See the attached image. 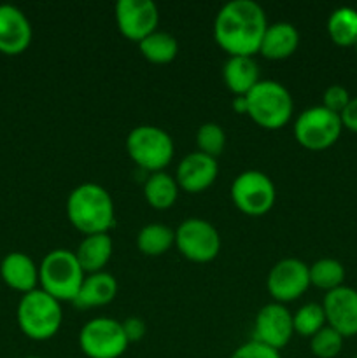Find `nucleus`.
Here are the masks:
<instances>
[{
	"label": "nucleus",
	"mask_w": 357,
	"mask_h": 358,
	"mask_svg": "<svg viewBox=\"0 0 357 358\" xmlns=\"http://www.w3.org/2000/svg\"><path fill=\"white\" fill-rule=\"evenodd\" d=\"M293 324L294 334H300L303 338H312L321 329L326 327L324 308H322V304L317 303H307L296 313H293Z\"/></svg>",
	"instance_id": "obj_27"
},
{
	"label": "nucleus",
	"mask_w": 357,
	"mask_h": 358,
	"mask_svg": "<svg viewBox=\"0 0 357 358\" xmlns=\"http://www.w3.org/2000/svg\"><path fill=\"white\" fill-rule=\"evenodd\" d=\"M340 119H342L343 128L357 133V96L352 98V100L349 101V105L345 107V110L340 114Z\"/></svg>",
	"instance_id": "obj_33"
},
{
	"label": "nucleus",
	"mask_w": 357,
	"mask_h": 358,
	"mask_svg": "<svg viewBox=\"0 0 357 358\" xmlns=\"http://www.w3.org/2000/svg\"><path fill=\"white\" fill-rule=\"evenodd\" d=\"M343 336L326 325L324 329L310 338V350L317 358H335L343 348Z\"/></svg>",
	"instance_id": "obj_29"
},
{
	"label": "nucleus",
	"mask_w": 357,
	"mask_h": 358,
	"mask_svg": "<svg viewBox=\"0 0 357 358\" xmlns=\"http://www.w3.org/2000/svg\"><path fill=\"white\" fill-rule=\"evenodd\" d=\"M310 287V269L301 259L286 257L275 262L266 278V289L273 303H290L303 296Z\"/></svg>",
	"instance_id": "obj_11"
},
{
	"label": "nucleus",
	"mask_w": 357,
	"mask_h": 358,
	"mask_svg": "<svg viewBox=\"0 0 357 358\" xmlns=\"http://www.w3.org/2000/svg\"><path fill=\"white\" fill-rule=\"evenodd\" d=\"M231 199L241 213L261 217L273 208L276 187L272 178L259 170L241 171L231 184Z\"/></svg>",
	"instance_id": "obj_9"
},
{
	"label": "nucleus",
	"mask_w": 357,
	"mask_h": 358,
	"mask_svg": "<svg viewBox=\"0 0 357 358\" xmlns=\"http://www.w3.org/2000/svg\"><path fill=\"white\" fill-rule=\"evenodd\" d=\"M196 145L200 152L210 157H219L226 147V133L217 122H203L196 131Z\"/></svg>",
	"instance_id": "obj_28"
},
{
	"label": "nucleus",
	"mask_w": 357,
	"mask_h": 358,
	"mask_svg": "<svg viewBox=\"0 0 357 358\" xmlns=\"http://www.w3.org/2000/svg\"><path fill=\"white\" fill-rule=\"evenodd\" d=\"M342 119L322 105L307 108L294 121V138L308 150H324L338 142Z\"/></svg>",
	"instance_id": "obj_7"
},
{
	"label": "nucleus",
	"mask_w": 357,
	"mask_h": 358,
	"mask_svg": "<svg viewBox=\"0 0 357 358\" xmlns=\"http://www.w3.org/2000/svg\"><path fill=\"white\" fill-rule=\"evenodd\" d=\"M16 318L21 332L27 338L34 341H48L55 338L62 327V303L44 290L35 289L21 296Z\"/></svg>",
	"instance_id": "obj_4"
},
{
	"label": "nucleus",
	"mask_w": 357,
	"mask_h": 358,
	"mask_svg": "<svg viewBox=\"0 0 357 358\" xmlns=\"http://www.w3.org/2000/svg\"><path fill=\"white\" fill-rule=\"evenodd\" d=\"M354 49H356V51H357V44H356V45H354Z\"/></svg>",
	"instance_id": "obj_36"
},
{
	"label": "nucleus",
	"mask_w": 357,
	"mask_h": 358,
	"mask_svg": "<svg viewBox=\"0 0 357 358\" xmlns=\"http://www.w3.org/2000/svg\"><path fill=\"white\" fill-rule=\"evenodd\" d=\"M139 49L144 58L156 65H167L178 55V41L168 31L156 30L139 42Z\"/></svg>",
	"instance_id": "obj_23"
},
{
	"label": "nucleus",
	"mask_w": 357,
	"mask_h": 358,
	"mask_svg": "<svg viewBox=\"0 0 357 358\" xmlns=\"http://www.w3.org/2000/svg\"><path fill=\"white\" fill-rule=\"evenodd\" d=\"M115 294H118V280L111 273H91L86 275L72 304L79 310L105 306L114 301Z\"/></svg>",
	"instance_id": "obj_18"
},
{
	"label": "nucleus",
	"mask_w": 357,
	"mask_h": 358,
	"mask_svg": "<svg viewBox=\"0 0 357 358\" xmlns=\"http://www.w3.org/2000/svg\"><path fill=\"white\" fill-rule=\"evenodd\" d=\"M308 269H310V285L326 290V292L338 289L345 282V268L336 259H318L314 264L308 266Z\"/></svg>",
	"instance_id": "obj_26"
},
{
	"label": "nucleus",
	"mask_w": 357,
	"mask_h": 358,
	"mask_svg": "<svg viewBox=\"0 0 357 358\" xmlns=\"http://www.w3.org/2000/svg\"><path fill=\"white\" fill-rule=\"evenodd\" d=\"M354 358H357V355H356V357H354Z\"/></svg>",
	"instance_id": "obj_37"
},
{
	"label": "nucleus",
	"mask_w": 357,
	"mask_h": 358,
	"mask_svg": "<svg viewBox=\"0 0 357 358\" xmlns=\"http://www.w3.org/2000/svg\"><path fill=\"white\" fill-rule=\"evenodd\" d=\"M300 44V31L293 23L279 21L272 23L262 35L259 52L266 59H286L293 55Z\"/></svg>",
	"instance_id": "obj_19"
},
{
	"label": "nucleus",
	"mask_w": 357,
	"mask_h": 358,
	"mask_svg": "<svg viewBox=\"0 0 357 358\" xmlns=\"http://www.w3.org/2000/svg\"><path fill=\"white\" fill-rule=\"evenodd\" d=\"M219 175V163L216 157H210L206 154L189 152L181 159L175 173L178 187L188 192H202L209 189L216 182Z\"/></svg>",
	"instance_id": "obj_15"
},
{
	"label": "nucleus",
	"mask_w": 357,
	"mask_h": 358,
	"mask_svg": "<svg viewBox=\"0 0 357 358\" xmlns=\"http://www.w3.org/2000/svg\"><path fill=\"white\" fill-rule=\"evenodd\" d=\"M0 276L13 290L28 294L38 285V266L23 252H10L0 262Z\"/></svg>",
	"instance_id": "obj_17"
},
{
	"label": "nucleus",
	"mask_w": 357,
	"mask_h": 358,
	"mask_svg": "<svg viewBox=\"0 0 357 358\" xmlns=\"http://www.w3.org/2000/svg\"><path fill=\"white\" fill-rule=\"evenodd\" d=\"M230 358H282V355H280V352H276V350L251 339V341L238 346Z\"/></svg>",
	"instance_id": "obj_31"
},
{
	"label": "nucleus",
	"mask_w": 357,
	"mask_h": 358,
	"mask_svg": "<svg viewBox=\"0 0 357 358\" xmlns=\"http://www.w3.org/2000/svg\"><path fill=\"white\" fill-rule=\"evenodd\" d=\"M174 140L163 128L140 124L126 136V152L133 163L149 173L163 171L174 157Z\"/></svg>",
	"instance_id": "obj_6"
},
{
	"label": "nucleus",
	"mask_w": 357,
	"mask_h": 358,
	"mask_svg": "<svg viewBox=\"0 0 357 358\" xmlns=\"http://www.w3.org/2000/svg\"><path fill=\"white\" fill-rule=\"evenodd\" d=\"M326 324L343 338L357 336V290L352 287H338V289L326 292L324 301Z\"/></svg>",
	"instance_id": "obj_14"
},
{
	"label": "nucleus",
	"mask_w": 357,
	"mask_h": 358,
	"mask_svg": "<svg viewBox=\"0 0 357 358\" xmlns=\"http://www.w3.org/2000/svg\"><path fill=\"white\" fill-rule=\"evenodd\" d=\"M115 24L122 37L140 42L158 30L160 10L153 0H118Z\"/></svg>",
	"instance_id": "obj_12"
},
{
	"label": "nucleus",
	"mask_w": 357,
	"mask_h": 358,
	"mask_svg": "<svg viewBox=\"0 0 357 358\" xmlns=\"http://www.w3.org/2000/svg\"><path fill=\"white\" fill-rule=\"evenodd\" d=\"M175 245V231L160 222L144 226L136 234V247L147 257H160Z\"/></svg>",
	"instance_id": "obj_24"
},
{
	"label": "nucleus",
	"mask_w": 357,
	"mask_h": 358,
	"mask_svg": "<svg viewBox=\"0 0 357 358\" xmlns=\"http://www.w3.org/2000/svg\"><path fill=\"white\" fill-rule=\"evenodd\" d=\"M247 114L265 129H280L290 121L294 101L289 90L279 80L261 79L245 94Z\"/></svg>",
	"instance_id": "obj_5"
},
{
	"label": "nucleus",
	"mask_w": 357,
	"mask_h": 358,
	"mask_svg": "<svg viewBox=\"0 0 357 358\" xmlns=\"http://www.w3.org/2000/svg\"><path fill=\"white\" fill-rule=\"evenodd\" d=\"M268 28L265 9L254 0H231L214 20V38L230 56H254Z\"/></svg>",
	"instance_id": "obj_1"
},
{
	"label": "nucleus",
	"mask_w": 357,
	"mask_h": 358,
	"mask_svg": "<svg viewBox=\"0 0 357 358\" xmlns=\"http://www.w3.org/2000/svg\"><path fill=\"white\" fill-rule=\"evenodd\" d=\"M66 217L84 236L108 233L115 222V208L111 192L94 182L77 185L66 198Z\"/></svg>",
	"instance_id": "obj_2"
},
{
	"label": "nucleus",
	"mask_w": 357,
	"mask_h": 358,
	"mask_svg": "<svg viewBox=\"0 0 357 358\" xmlns=\"http://www.w3.org/2000/svg\"><path fill=\"white\" fill-rule=\"evenodd\" d=\"M79 346L88 358H119L128 350L130 341L122 324L115 318L97 317L83 325Z\"/></svg>",
	"instance_id": "obj_8"
},
{
	"label": "nucleus",
	"mask_w": 357,
	"mask_h": 358,
	"mask_svg": "<svg viewBox=\"0 0 357 358\" xmlns=\"http://www.w3.org/2000/svg\"><path fill=\"white\" fill-rule=\"evenodd\" d=\"M254 341L270 348L280 350L289 345L294 336L293 313L280 303H270L258 311L254 320Z\"/></svg>",
	"instance_id": "obj_13"
},
{
	"label": "nucleus",
	"mask_w": 357,
	"mask_h": 358,
	"mask_svg": "<svg viewBox=\"0 0 357 358\" xmlns=\"http://www.w3.org/2000/svg\"><path fill=\"white\" fill-rule=\"evenodd\" d=\"M27 358H41V357H27Z\"/></svg>",
	"instance_id": "obj_35"
},
{
	"label": "nucleus",
	"mask_w": 357,
	"mask_h": 358,
	"mask_svg": "<svg viewBox=\"0 0 357 358\" xmlns=\"http://www.w3.org/2000/svg\"><path fill=\"white\" fill-rule=\"evenodd\" d=\"M146 201L156 210H168L175 205L178 198V184L172 175L156 171L147 177L144 184Z\"/></svg>",
	"instance_id": "obj_22"
},
{
	"label": "nucleus",
	"mask_w": 357,
	"mask_h": 358,
	"mask_svg": "<svg viewBox=\"0 0 357 358\" xmlns=\"http://www.w3.org/2000/svg\"><path fill=\"white\" fill-rule=\"evenodd\" d=\"M112 250H114V245L108 233L88 234L77 247L76 257L84 273L91 275V273L104 271L107 262L111 261Z\"/></svg>",
	"instance_id": "obj_21"
},
{
	"label": "nucleus",
	"mask_w": 357,
	"mask_h": 358,
	"mask_svg": "<svg viewBox=\"0 0 357 358\" xmlns=\"http://www.w3.org/2000/svg\"><path fill=\"white\" fill-rule=\"evenodd\" d=\"M122 324V329H125V334L126 338H128L130 343H135V341H140V339L146 336V322L142 320V318H136V317H130L126 318L125 322H121Z\"/></svg>",
	"instance_id": "obj_32"
},
{
	"label": "nucleus",
	"mask_w": 357,
	"mask_h": 358,
	"mask_svg": "<svg viewBox=\"0 0 357 358\" xmlns=\"http://www.w3.org/2000/svg\"><path fill=\"white\" fill-rule=\"evenodd\" d=\"M31 24L27 14L16 6L0 3V52L20 55L31 42Z\"/></svg>",
	"instance_id": "obj_16"
},
{
	"label": "nucleus",
	"mask_w": 357,
	"mask_h": 358,
	"mask_svg": "<svg viewBox=\"0 0 357 358\" xmlns=\"http://www.w3.org/2000/svg\"><path fill=\"white\" fill-rule=\"evenodd\" d=\"M175 247L186 259L198 264L214 261L220 252V234L212 222L191 217L175 229Z\"/></svg>",
	"instance_id": "obj_10"
},
{
	"label": "nucleus",
	"mask_w": 357,
	"mask_h": 358,
	"mask_svg": "<svg viewBox=\"0 0 357 358\" xmlns=\"http://www.w3.org/2000/svg\"><path fill=\"white\" fill-rule=\"evenodd\" d=\"M328 34L340 48L357 44V10L354 7H338L328 20Z\"/></svg>",
	"instance_id": "obj_25"
},
{
	"label": "nucleus",
	"mask_w": 357,
	"mask_h": 358,
	"mask_svg": "<svg viewBox=\"0 0 357 358\" xmlns=\"http://www.w3.org/2000/svg\"><path fill=\"white\" fill-rule=\"evenodd\" d=\"M352 100L350 93L346 91V87L340 86V84H332L328 90L324 91V96H322V107H326L328 110L335 112V114H342L345 110V107L349 105V101Z\"/></svg>",
	"instance_id": "obj_30"
},
{
	"label": "nucleus",
	"mask_w": 357,
	"mask_h": 358,
	"mask_svg": "<svg viewBox=\"0 0 357 358\" xmlns=\"http://www.w3.org/2000/svg\"><path fill=\"white\" fill-rule=\"evenodd\" d=\"M86 273L80 268L76 252L66 248H55L48 252L38 266V285L41 290L55 299L72 303L83 285Z\"/></svg>",
	"instance_id": "obj_3"
},
{
	"label": "nucleus",
	"mask_w": 357,
	"mask_h": 358,
	"mask_svg": "<svg viewBox=\"0 0 357 358\" xmlns=\"http://www.w3.org/2000/svg\"><path fill=\"white\" fill-rule=\"evenodd\" d=\"M223 79L234 96H245L261 77L258 63L252 56H230L223 66Z\"/></svg>",
	"instance_id": "obj_20"
},
{
	"label": "nucleus",
	"mask_w": 357,
	"mask_h": 358,
	"mask_svg": "<svg viewBox=\"0 0 357 358\" xmlns=\"http://www.w3.org/2000/svg\"><path fill=\"white\" fill-rule=\"evenodd\" d=\"M233 108L238 114H247V101H245V96H234Z\"/></svg>",
	"instance_id": "obj_34"
}]
</instances>
